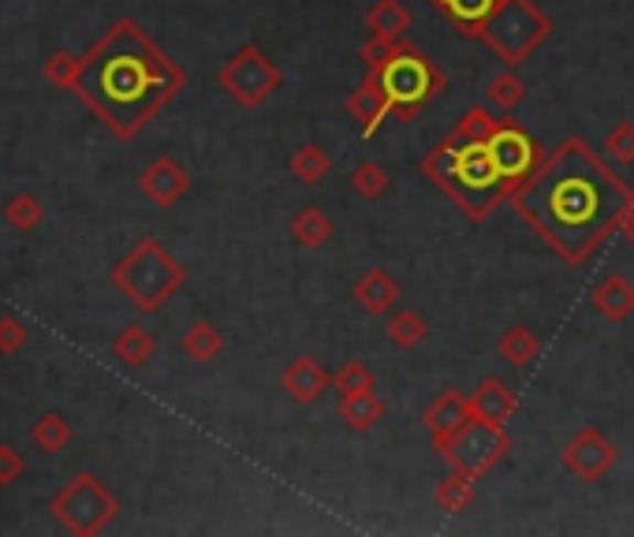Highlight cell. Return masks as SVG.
I'll use <instances>...</instances> for the list:
<instances>
[{"instance_id":"cell-1","label":"cell","mask_w":634,"mask_h":537,"mask_svg":"<svg viewBox=\"0 0 634 537\" xmlns=\"http://www.w3.org/2000/svg\"><path fill=\"white\" fill-rule=\"evenodd\" d=\"M515 213L571 266H582L634 206L623 183L587 139H563L512 194Z\"/></svg>"},{"instance_id":"cell-2","label":"cell","mask_w":634,"mask_h":537,"mask_svg":"<svg viewBox=\"0 0 634 537\" xmlns=\"http://www.w3.org/2000/svg\"><path fill=\"white\" fill-rule=\"evenodd\" d=\"M180 83L183 75L135 26H120L79 72L83 94L120 131H139Z\"/></svg>"},{"instance_id":"cell-3","label":"cell","mask_w":634,"mask_h":537,"mask_svg":"<svg viewBox=\"0 0 634 537\" xmlns=\"http://www.w3.org/2000/svg\"><path fill=\"white\" fill-rule=\"evenodd\" d=\"M422 172L429 175V183H437L444 198H452V206L471 224L490 221V213L507 198V183L496 172L485 142L444 135L422 158Z\"/></svg>"},{"instance_id":"cell-4","label":"cell","mask_w":634,"mask_h":537,"mask_svg":"<svg viewBox=\"0 0 634 537\" xmlns=\"http://www.w3.org/2000/svg\"><path fill=\"white\" fill-rule=\"evenodd\" d=\"M369 75L380 83L396 120H415L448 86V75L441 72V64H433V56H426L422 49L411 45L407 37L399 42L396 53L380 67H374Z\"/></svg>"},{"instance_id":"cell-5","label":"cell","mask_w":634,"mask_h":537,"mask_svg":"<svg viewBox=\"0 0 634 537\" xmlns=\"http://www.w3.org/2000/svg\"><path fill=\"white\" fill-rule=\"evenodd\" d=\"M552 34V19L541 12L534 0H501L493 15L485 19L477 42L490 45V53L501 64H523L526 56Z\"/></svg>"},{"instance_id":"cell-6","label":"cell","mask_w":634,"mask_h":537,"mask_svg":"<svg viewBox=\"0 0 634 537\" xmlns=\"http://www.w3.org/2000/svg\"><path fill=\"white\" fill-rule=\"evenodd\" d=\"M485 146H490V158L496 164V172H501L507 183V198H512V194L541 169L545 158H549V153L541 150V142L526 131V123L515 120L512 112L496 116V127L490 139H485Z\"/></svg>"},{"instance_id":"cell-7","label":"cell","mask_w":634,"mask_h":537,"mask_svg":"<svg viewBox=\"0 0 634 537\" xmlns=\"http://www.w3.org/2000/svg\"><path fill=\"white\" fill-rule=\"evenodd\" d=\"M507 452H512V433H507V426L482 422V418H471L460 433H452L444 444H437V455H441L448 466L466 471L474 477L490 474Z\"/></svg>"},{"instance_id":"cell-8","label":"cell","mask_w":634,"mask_h":537,"mask_svg":"<svg viewBox=\"0 0 634 537\" xmlns=\"http://www.w3.org/2000/svg\"><path fill=\"white\" fill-rule=\"evenodd\" d=\"M221 86L236 97V105H243V109H258L284 86V72L258 45H247L221 67Z\"/></svg>"},{"instance_id":"cell-9","label":"cell","mask_w":634,"mask_h":537,"mask_svg":"<svg viewBox=\"0 0 634 537\" xmlns=\"http://www.w3.org/2000/svg\"><path fill=\"white\" fill-rule=\"evenodd\" d=\"M616 459H620L616 444H612L598 426H582L560 452L563 471H571L579 482H587V485L601 482V477L616 466Z\"/></svg>"},{"instance_id":"cell-10","label":"cell","mask_w":634,"mask_h":537,"mask_svg":"<svg viewBox=\"0 0 634 537\" xmlns=\"http://www.w3.org/2000/svg\"><path fill=\"white\" fill-rule=\"evenodd\" d=\"M180 280H183V272L175 269L161 250H142L139 261H135L131 288H135V296L142 299V307H158V299L169 296Z\"/></svg>"},{"instance_id":"cell-11","label":"cell","mask_w":634,"mask_h":537,"mask_svg":"<svg viewBox=\"0 0 634 537\" xmlns=\"http://www.w3.org/2000/svg\"><path fill=\"white\" fill-rule=\"evenodd\" d=\"M474 418V407H471V396H463V393H441L433 399V404L422 411V426H426V433H429V441L437 444H444L452 433H460V429L471 422Z\"/></svg>"},{"instance_id":"cell-12","label":"cell","mask_w":634,"mask_h":537,"mask_svg":"<svg viewBox=\"0 0 634 537\" xmlns=\"http://www.w3.org/2000/svg\"><path fill=\"white\" fill-rule=\"evenodd\" d=\"M329 385H333V377L325 374V366H321L314 355L291 358L284 374H280V388H284L299 407H314L318 399L329 393Z\"/></svg>"},{"instance_id":"cell-13","label":"cell","mask_w":634,"mask_h":537,"mask_svg":"<svg viewBox=\"0 0 634 537\" xmlns=\"http://www.w3.org/2000/svg\"><path fill=\"white\" fill-rule=\"evenodd\" d=\"M347 116L358 123V135H363V139H374L380 131V123L393 116V105H388L385 90H380V83L369 72H366V79L347 94Z\"/></svg>"},{"instance_id":"cell-14","label":"cell","mask_w":634,"mask_h":537,"mask_svg":"<svg viewBox=\"0 0 634 537\" xmlns=\"http://www.w3.org/2000/svg\"><path fill=\"white\" fill-rule=\"evenodd\" d=\"M466 396H471L474 418L493 422V426H507V422H512V415L519 411V396H515L501 377H485L482 385H477L474 393H466Z\"/></svg>"},{"instance_id":"cell-15","label":"cell","mask_w":634,"mask_h":537,"mask_svg":"<svg viewBox=\"0 0 634 537\" xmlns=\"http://www.w3.org/2000/svg\"><path fill=\"white\" fill-rule=\"evenodd\" d=\"M351 299H355L369 318H380V314H388V310H393L396 302H399V284L393 280V272L369 269V272H363V277L355 280V288H351Z\"/></svg>"},{"instance_id":"cell-16","label":"cell","mask_w":634,"mask_h":537,"mask_svg":"<svg viewBox=\"0 0 634 537\" xmlns=\"http://www.w3.org/2000/svg\"><path fill=\"white\" fill-rule=\"evenodd\" d=\"M593 310L604 318V321H612V325H620V321H627L634 314V284L623 272H609V277L601 280L598 288H593Z\"/></svg>"},{"instance_id":"cell-17","label":"cell","mask_w":634,"mask_h":537,"mask_svg":"<svg viewBox=\"0 0 634 537\" xmlns=\"http://www.w3.org/2000/svg\"><path fill=\"white\" fill-rule=\"evenodd\" d=\"M429 4H433L437 15L448 19L463 37H477L485 19L493 15V8L501 4V0H429Z\"/></svg>"},{"instance_id":"cell-18","label":"cell","mask_w":634,"mask_h":537,"mask_svg":"<svg viewBox=\"0 0 634 537\" xmlns=\"http://www.w3.org/2000/svg\"><path fill=\"white\" fill-rule=\"evenodd\" d=\"M415 15L411 8L404 4V0H377V4H369L366 12V26L374 37H388V42H399V37H407L411 31Z\"/></svg>"},{"instance_id":"cell-19","label":"cell","mask_w":634,"mask_h":537,"mask_svg":"<svg viewBox=\"0 0 634 537\" xmlns=\"http://www.w3.org/2000/svg\"><path fill=\"white\" fill-rule=\"evenodd\" d=\"M340 418H344L347 429H355V433H369V429L385 418V399L377 396V388L355 393V396H340Z\"/></svg>"},{"instance_id":"cell-20","label":"cell","mask_w":634,"mask_h":537,"mask_svg":"<svg viewBox=\"0 0 634 537\" xmlns=\"http://www.w3.org/2000/svg\"><path fill=\"white\" fill-rule=\"evenodd\" d=\"M291 239H295L302 250H321L333 239V221H329V213L321 206H302L295 217H291Z\"/></svg>"},{"instance_id":"cell-21","label":"cell","mask_w":634,"mask_h":537,"mask_svg":"<svg viewBox=\"0 0 634 537\" xmlns=\"http://www.w3.org/2000/svg\"><path fill=\"white\" fill-rule=\"evenodd\" d=\"M474 482H477L474 474L455 471V466H452V474H444L441 482H437V490H433L437 507H441V512H448V515L466 512V507L474 504Z\"/></svg>"},{"instance_id":"cell-22","label":"cell","mask_w":634,"mask_h":537,"mask_svg":"<svg viewBox=\"0 0 634 537\" xmlns=\"http://www.w3.org/2000/svg\"><path fill=\"white\" fill-rule=\"evenodd\" d=\"M538 336H534V329H526V325H507L501 332V340H496V355L504 358V363H512L515 369H523V366H530L534 358H538Z\"/></svg>"},{"instance_id":"cell-23","label":"cell","mask_w":634,"mask_h":537,"mask_svg":"<svg viewBox=\"0 0 634 537\" xmlns=\"http://www.w3.org/2000/svg\"><path fill=\"white\" fill-rule=\"evenodd\" d=\"M485 97H490L493 109L515 112V109H519V105L526 101V83H523V75L515 72L512 64H504L501 72H496L493 79H490V86H485Z\"/></svg>"},{"instance_id":"cell-24","label":"cell","mask_w":634,"mask_h":537,"mask_svg":"<svg viewBox=\"0 0 634 537\" xmlns=\"http://www.w3.org/2000/svg\"><path fill=\"white\" fill-rule=\"evenodd\" d=\"M329 169H333V158H329L318 142H302L299 150L288 158V172L295 175L299 183H307V187H314V183L325 180Z\"/></svg>"},{"instance_id":"cell-25","label":"cell","mask_w":634,"mask_h":537,"mask_svg":"<svg viewBox=\"0 0 634 537\" xmlns=\"http://www.w3.org/2000/svg\"><path fill=\"white\" fill-rule=\"evenodd\" d=\"M426 332H429L426 318L418 314V310H396V314L388 318V325H385L388 344L399 347V351H415L426 340Z\"/></svg>"},{"instance_id":"cell-26","label":"cell","mask_w":634,"mask_h":537,"mask_svg":"<svg viewBox=\"0 0 634 537\" xmlns=\"http://www.w3.org/2000/svg\"><path fill=\"white\" fill-rule=\"evenodd\" d=\"M388 183H393V175H388L385 164H377V161H363L355 172H351V191L366 202H377L380 194L388 191Z\"/></svg>"},{"instance_id":"cell-27","label":"cell","mask_w":634,"mask_h":537,"mask_svg":"<svg viewBox=\"0 0 634 537\" xmlns=\"http://www.w3.org/2000/svg\"><path fill=\"white\" fill-rule=\"evenodd\" d=\"M333 388L340 396H355V393H369V388H377V377L374 369H369L363 358H351L333 374Z\"/></svg>"},{"instance_id":"cell-28","label":"cell","mask_w":634,"mask_h":537,"mask_svg":"<svg viewBox=\"0 0 634 537\" xmlns=\"http://www.w3.org/2000/svg\"><path fill=\"white\" fill-rule=\"evenodd\" d=\"M493 127H496V116L485 109V105H474V109H466L460 116V123L452 127V135L455 139H466V142H485L493 135Z\"/></svg>"},{"instance_id":"cell-29","label":"cell","mask_w":634,"mask_h":537,"mask_svg":"<svg viewBox=\"0 0 634 537\" xmlns=\"http://www.w3.org/2000/svg\"><path fill=\"white\" fill-rule=\"evenodd\" d=\"M604 153H609L616 164H634V123L631 120H620L604 135Z\"/></svg>"},{"instance_id":"cell-30","label":"cell","mask_w":634,"mask_h":537,"mask_svg":"<svg viewBox=\"0 0 634 537\" xmlns=\"http://www.w3.org/2000/svg\"><path fill=\"white\" fill-rule=\"evenodd\" d=\"M183 187H187V180H183V175L175 172L169 161H164V164H158V169L150 172V191L158 194L161 202H172L175 194H180Z\"/></svg>"},{"instance_id":"cell-31","label":"cell","mask_w":634,"mask_h":537,"mask_svg":"<svg viewBox=\"0 0 634 537\" xmlns=\"http://www.w3.org/2000/svg\"><path fill=\"white\" fill-rule=\"evenodd\" d=\"M187 351L194 358H202V363H206V358H213L221 351V332L198 321V325L187 332Z\"/></svg>"},{"instance_id":"cell-32","label":"cell","mask_w":634,"mask_h":537,"mask_svg":"<svg viewBox=\"0 0 634 537\" xmlns=\"http://www.w3.org/2000/svg\"><path fill=\"white\" fill-rule=\"evenodd\" d=\"M620 232H623V239H627L631 247H634V206H631L627 213H623V221H620Z\"/></svg>"}]
</instances>
